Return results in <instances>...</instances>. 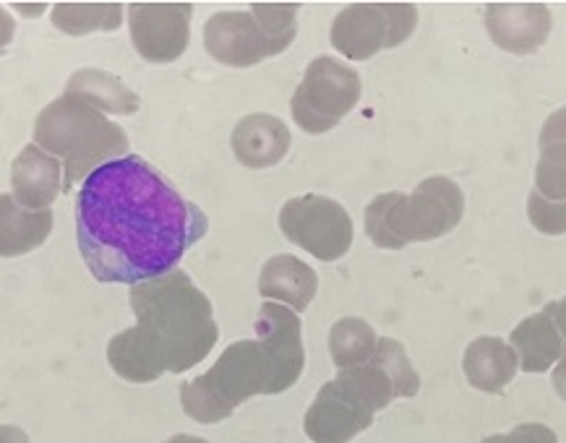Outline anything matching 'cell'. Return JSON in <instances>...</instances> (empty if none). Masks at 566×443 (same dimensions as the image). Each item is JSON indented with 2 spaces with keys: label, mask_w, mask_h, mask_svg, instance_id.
Wrapping results in <instances>:
<instances>
[{
  "label": "cell",
  "mask_w": 566,
  "mask_h": 443,
  "mask_svg": "<svg viewBox=\"0 0 566 443\" xmlns=\"http://www.w3.org/2000/svg\"><path fill=\"white\" fill-rule=\"evenodd\" d=\"M76 243L103 285H139L176 272L207 235V214L180 196L147 159L107 162L76 193Z\"/></svg>",
  "instance_id": "obj_1"
},
{
  "label": "cell",
  "mask_w": 566,
  "mask_h": 443,
  "mask_svg": "<svg viewBox=\"0 0 566 443\" xmlns=\"http://www.w3.org/2000/svg\"><path fill=\"white\" fill-rule=\"evenodd\" d=\"M136 326L107 345L113 373L128 383H151L165 373H186L214 350L220 329L209 297L184 268L128 289Z\"/></svg>",
  "instance_id": "obj_2"
},
{
  "label": "cell",
  "mask_w": 566,
  "mask_h": 443,
  "mask_svg": "<svg viewBox=\"0 0 566 443\" xmlns=\"http://www.w3.org/2000/svg\"><path fill=\"white\" fill-rule=\"evenodd\" d=\"M34 144L63 162V193L74 191L78 180L115 159L128 157V136L118 123L107 120L90 102L63 92L34 120Z\"/></svg>",
  "instance_id": "obj_3"
},
{
  "label": "cell",
  "mask_w": 566,
  "mask_h": 443,
  "mask_svg": "<svg viewBox=\"0 0 566 443\" xmlns=\"http://www.w3.org/2000/svg\"><path fill=\"white\" fill-rule=\"evenodd\" d=\"M464 193L447 176L420 180L412 193H379L366 207V235L376 249L402 251L439 241L462 222Z\"/></svg>",
  "instance_id": "obj_4"
},
{
  "label": "cell",
  "mask_w": 566,
  "mask_h": 443,
  "mask_svg": "<svg viewBox=\"0 0 566 443\" xmlns=\"http://www.w3.org/2000/svg\"><path fill=\"white\" fill-rule=\"evenodd\" d=\"M259 394H274V366L259 339H241L207 373L180 383V407L196 423L214 425Z\"/></svg>",
  "instance_id": "obj_5"
},
{
  "label": "cell",
  "mask_w": 566,
  "mask_h": 443,
  "mask_svg": "<svg viewBox=\"0 0 566 443\" xmlns=\"http://www.w3.org/2000/svg\"><path fill=\"white\" fill-rule=\"evenodd\" d=\"M295 3H253L249 11H217L205 24V48L228 68H251L293 45Z\"/></svg>",
  "instance_id": "obj_6"
},
{
  "label": "cell",
  "mask_w": 566,
  "mask_h": 443,
  "mask_svg": "<svg viewBox=\"0 0 566 443\" xmlns=\"http://www.w3.org/2000/svg\"><path fill=\"white\" fill-rule=\"evenodd\" d=\"M363 94L358 71L337 61V57L318 55L308 63L306 74L290 99V113L297 128L311 136H322L337 128L339 120L355 110Z\"/></svg>",
  "instance_id": "obj_7"
},
{
  "label": "cell",
  "mask_w": 566,
  "mask_h": 443,
  "mask_svg": "<svg viewBox=\"0 0 566 443\" xmlns=\"http://www.w3.org/2000/svg\"><path fill=\"white\" fill-rule=\"evenodd\" d=\"M416 27L418 9L410 3H355L332 21V48L347 61H368L410 40Z\"/></svg>",
  "instance_id": "obj_8"
},
{
  "label": "cell",
  "mask_w": 566,
  "mask_h": 443,
  "mask_svg": "<svg viewBox=\"0 0 566 443\" xmlns=\"http://www.w3.org/2000/svg\"><path fill=\"white\" fill-rule=\"evenodd\" d=\"M280 230L290 243L301 245L318 261L347 256L355 238L353 217L347 214V209L322 193L295 196L282 203Z\"/></svg>",
  "instance_id": "obj_9"
},
{
  "label": "cell",
  "mask_w": 566,
  "mask_h": 443,
  "mask_svg": "<svg viewBox=\"0 0 566 443\" xmlns=\"http://www.w3.org/2000/svg\"><path fill=\"white\" fill-rule=\"evenodd\" d=\"M193 6L188 3H130L128 29L134 50L147 63L178 61L191 42Z\"/></svg>",
  "instance_id": "obj_10"
},
{
  "label": "cell",
  "mask_w": 566,
  "mask_h": 443,
  "mask_svg": "<svg viewBox=\"0 0 566 443\" xmlns=\"http://www.w3.org/2000/svg\"><path fill=\"white\" fill-rule=\"evenodd\" d=\"M256 339L264 345L274 366V394L293 389L306 368L301 318L287 305L266 300L261 303L256 318Z\"/></svg>",
  "instance_id": "obj_11"
},
{
  "label": "cell",
  "mask_w": 566,
  "mask_h": 443,
  "mask_svg": "<svg viewBox=\"0 0 566 443\" xmlns=\"http://www.w3.org/2000/svg\"><path fill=\"white\" fill-rule=\"evenodd\" d=\"M483 24L499 50L512 55H533L546 45L554 17L543 3H489Z\"/></svg>",
  "instance_id": "obj_12"
},
{
  "label": "cell",
  "mask_w": 566,
  "mask_h": 443,
  "mask_svg": "<svg viewBox=\"0 0 566 443\" xmlns=\"http://www.w3.org/2000/svg\"><path fill=\"white\" fill-rule=\"evenodd\" d=\"M374 425L371 412L355 404L337 381H326L303 418V431L314 443H350Z\"/></svg>",
  "instance_id": "obj_13"
},
{
  "label": "cell",
  "mask_w": 566,
  "mask_h": 443,
  "mask_svg": "<svg viewBox=\"0 0 566 443\" xmlns=\"http://www.w3.org/2000/svg\"><path fill=\"white\" fill-rule=\"evenodd\" d=\"M65 170L63 162L38 144H27L19 151V157L11 165V188L13 199H17L24 209L40 212V209H50L57 196L63 193Z\"/></svg>",
  "instance_id": "obj_14"
},
{
  "label": "cell",
  "mask_w": 566,
  "mask_h": 443,
  "mask_svg": "<svg viewBox=\"0 0 566 443\" xmlns=\"http://www.w3.org/2000/svg\"><path fill=\"white\" fill-rule=\"evenodd\" d=\"M290 128L270 113H251L235 123L230 136L232 155L249 170H266L282 162L290 149Z\"/></svg>",
  "instance_id": "obj_15"
},
{
  "label": "cell",
  "mask_w": 566,
  "mask_h": 443,
  "mask_svg": "<svg viewBox=\"0 0 566 443\" xmlns=\"http://www.w3.org/2000/svg\"><path fill=\"white\" fill-rule=\"evenodd\" d=\"M464 379L483 394H504L520 370V358L510 342L499 337H478L464 347Z\"/></svg>",
  "instance_id": "obj_16"
},
{
  "label": "cell",
  "mask_w": 566,
  "mask_h": 443,
  "mask_svg": "<svg viewBox=\"0 0 566 443\" xmlns=\"http://www.w3.org/2000/svg\"><path fill=\"white\" fill-rule=\"evenodd\" d=\"M316 289L318 274L306 264V261L290 256V253H277V256H272L264 266H261V297L287 305L295 314H303V310L314 303Z\"/></svg>",
  "instance_id": "obj_17"
},
{
  "label": "cell",
  "mask_w": 566,
  "mask_h": 443,
  "mask_svg": "<svg viewBox=\"0 0 566 443\" xmlns=\"http://www.w3.org/2000/svg\"><path fill=\"white\" fill-rule=\"evenodd\" d=\"M510 345L520 358L522 373H546L564 352V337L558 326L543 314H533L514 326Z\"/></svg>",
  "instance_id": "obj_18"
},
{
  "label": "cell",
  "mask_w": 566,
  "mask_h": 443,
  "mask_svg": "<svg viewBox=\"0 0 566 443\" xmlns=\"http://www.w3.org/2000/svg\"><path fill=\"white\" fill-rule=\"evenodd\" d=\"M53 230V212L50 209H24L11 193L0 199V253L3 259H17L40 249Z\"/></svg>",
  "instance_id": "obj_19"
},
{
  "label": "cell",
  "mask_w": 566,
  "mask_h": 443,
  "mask_svg": "<svg viewBox=\"0 0 566 443\" xmlns=\"http://www.w3.org/2000/svg\"><path fill=\"white\" fill-rule=\"evenodd\" d=\"M538 149L535 191L548 201L566 203V107H558L543 123Z\"/></svg>",
  "instance_id": "obj_20"
},
{
  "label": "cell",
  "mask_w": 566,
  "mask_h": 443,
  "mask_svg": "<svg viewBox=\"0 0 566 443\" xmlns=\"http://www.w3.org/2000/svg\"><path fill=\"white\" fill-rule=\"evenodd\" d=\"M65 92L90 102V105L97 107L99 113L134 115L142 107L139 94L130 89L126 82H120L118 76L99 68L76 71V74L69 78V84H65Z\"/></svg>",
  "instance_id": "obj_21"
},
{
  "label": "cell",
  "mask_w": 566,
  "mask_h": 443,
  "mask_svg": "<svg viewBox=\"0 0 566 443\" xmlns=\"http://www.w3.org/2000/svg\"><path fill=\"white\" fill-rule=\"evenodd\" d=\"M335 381L355 404H360L363 410L371 412V415L387 410L395 399H399V391L395 387V381H391V376L374 358L363 362L358 368L339 370Z\"/></svg>",
  "instance_id": "obj_22"
},
{
  "label": "cell",
  "mask_w": 566,
  "mask_h": 443,
  "mask_svg": "<svg viewBox=\"0 0 566 443\" xmlns=\"http://www.w3.org/2000/svg\"><path fill=\"white\" fill-rule=\"evenodd\" d=\"M376 345H379V337H376L374 326L358 316L339 318L329 329V355L337 370L358 368L368 362L374 358Z\"/></svg>",
  "instance_id": "obj_23"
},
{
  "label": "cell",
  "mask_w": 566,
  "mask_h": 443,
  "mask_svg": "<svg viewBox=\"0 0 566 443\" xmlns=\"http://www.w3.org/2000/svg\"><path fill=\"white\" fill-rule=\"evenodd\" d=\"M123 19V9L118 3H57L53 9V24L65 34L90 32H113Z\"/></svg>",
  "instance_id": "obj_24"
},
{
  "label": "cell",
  "mask_w": 566,
  "mask_h": 443,
  "mask_svg": "<svg viewBox=\"0 0 566 443\" xmlns=\"http://www.w3.org/2000/svg\"><path fill=\"white\" fill-rule=\"evenodd\" d=\"M374 360L391 376V381H395V387L399 391V399H410L418 394L420 376L418 370L412 368L408 350H405L402 342H397V339H389V337H379Z\"/></svg>",
  "instance_id": "obj_25"
},
{
  "label": "cell",
  "mask_w": 566,
  "mask_h": 443,
  "mask_svg": "<svg viewBox=\"0 0 566 443\" xmlns=\"http://www.w3.org/2000/svg\"><path fill=\"white\" fill-rule=\"evenodd\" d=\"M527 220L543 235H566V203L543 199L533 188L527 199Z\"/></svg>",
  "instance_id": "obj_26"
},
{
  "label": "cell",
  "mask_w": 566,
  "mask_h": 443,
  "mask_svg": "<svg viewBox=\"0 0 566 443\" xmlns=\"http://www.w3.org/2000/svg\"><path fill=\"white\" fill-rule=\"evenodd\" d=\"M481 443H558V435L543 423H520L510 433L485 435Z\"/></svg>",
  "instance_id": "obj_27"
},
{
  "label": "cell",
  "mask_w": 566,
  "mask_h": 443,
  "mask_svg": "<svg viewBox=\"0 0 566 443\" xmlns=\"http://www.w3.org/2000/svg\"><path fill=\"white\" fill-rule=\"evenodd\" d=\"M543 314H546L551 321L558 326V331H562V337H564V342H566V295L558 297V300L546 303Z\"/></svg>",
  "instance_id": "obj_28"
},
{
  "label": "cell",
  "mask_w": 566,
  "mask_h": 443,
  "mask_svg": "<svg viewBox=\"0 0 566 443\" xmlns=\"http://www.w3.org/2000/svg\"><path fill=\"white\" fill-rule=\"evenodd\" d=\"M551 387H554L556 397L566 402V342H564V352L558 362L554 366V373H551Z\"/></svg>",
  "instance_id": "obj_29"
},
{
  "label": "cell",
  "mask_w": 566,
  "mask_h": 443,
  "mask_svg": "<svg viewBox=\"0 0 566 443\" xmlns=\"http://www.w3.org/2000/svg\"><path fill=\"white\" fill-rule=\"evenodd\" d=\"M165 443H209L207 439H199V435H191V433H178L168 439Z\"/></svg>",
  "instance_id": "obj_30"
}]
</instances>
